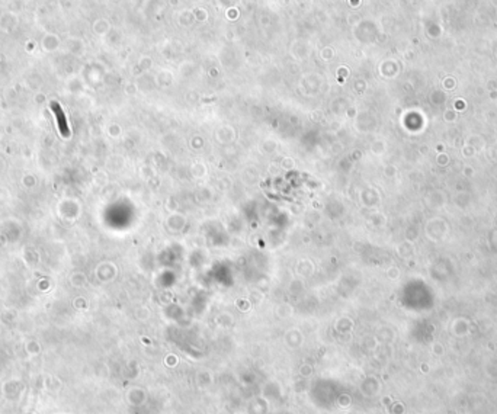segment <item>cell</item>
Masks as SVG:
<instances>
[{
	"label": "cell",
	"instance_id": "obj_1",
	"mask_svg": "<svg viewBox=\"0 0 497 414\" xmlns=\"http://www.w3.org/2000/svg\"><path fill=\"white\" fill-rule=\"evenodd\" d=\"M51 109H53V112H54L55 121H57V125H58V130H60V132H61V135L68 137V135H70V130H68V124H67V120H65L64 112H63L61 106H60L57 102H53V103H51Z\"/></svg>",
	"mask_w": 497,
	"mask_h": 414
}]
</instances>
